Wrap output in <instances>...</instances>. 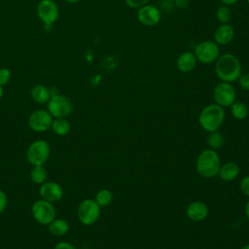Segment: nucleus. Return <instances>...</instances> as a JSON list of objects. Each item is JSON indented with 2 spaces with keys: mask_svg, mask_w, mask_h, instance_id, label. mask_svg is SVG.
<instances>
[{
  "mask_svg": "<svg viewBox=\"0 0 249 249\" xmlns=\"http://www.w3.org/2000/svg\"><path fill=\"white\" fill-rule=\"evenodd\" d=\"M213 98L221 107H230L236 100V91L231 83L220 82L213 89Z\"/></svg>",
  "mask_w": 249,
  "mask_h": 249,
  "instance_id": "1a4fd4ad",
  "label": "nucleus"
},
{
  "mask_svg": "<svg viewBox=\"0 0 249 249\" xmlns=\"http://www.w3.org/2000/svg\"><path fill=\"white\" fill-rule=\"evenodd\" d=\"M213 37V41L218 45H227L232 41L234 29L230 23H222L215 29Z\"/></svg>",
  "mask_w": 249,
  "mask_h": 249,
  "instance_id": "2eb2a0df",
  "label": "nucleus"
},
{
  "mask_svg": "<svg viewBox=\"0 0 249 249\" xmlns=\"http://www.w3.org/2000/svg\"><path fill=\"white\" fill-rule=\"evenodd\" d=\"M37 16L45 25H52L59 16L56 3L53 0H41L37 5Z\"/></svg>",
  "mask_w": 249,
  "mask_h": 249,
  "instance_id": "9b49d317",
  "label": "nucleus"
},
{
  "mask_svg": "<svg viewBox=\"0 0 249 249\" xmlns=\"http://www.w3.org/2000/svg\"><path fill=\"white\" fill-rule=\"evenodd\" d=\"M12 78L11 71L8 68H0V86H5L7 85Z\"/></svg>",
  "mask_w": 249,
  "mask_h": 249,
  "instance_id": "a878e982",
  "label": "nucleus"
},
{
  "mask_svg": "<svg viewBox=\"0 0 249 249\" xmlns=\"http://www.w3.org/2000/svg\"><path fill=\"white\" fill-rule=\"evenodd\" d=\"M7 204H8L7 195L4 191L0 190V214H2L4 212V210L7 207Z\"/></svg>",
  "mask_w": 249,
  "mask_h": 249,
  "instance_id": "c756f323",
  "label": "nucleus"
},
{
  "mask_svg": "<svg viewBox=\"0 0 249 249\" xmlns=\"http://www.w3.org/2000/svg\"><path fill=\"white\" fill-rule=\"evenodd\" d=\"M31 213L34 220L40 225L48 226L55 219L56 211L52 202L43 198L36 200L31 206Z\"/></svg>",
  "mask_w": 249,
  "mask_h": 249,
  "instance_id": "423d86ee",
  "label": "nucleus"
},
{
  "mask_svg": "<svg viewBox=\"0 0 249 249\" xmlns=\"http://www.w3.org/2000/svg\"><path fill=\"white\" fill-rule=\"evenodd\" d=\"M124 2L131 9H139L142 6L149 4L150 0H124Z\"/></svg>",
  "mask_w": 249,
  "mask_h": 249,
  "instance_id": "c85d7f7f",
  "label": "nucleus"
},
{
  "mask_svg": "<svg viewBox=\"0 0 249 249\" xmlns=\"http://www.w3.org/2000/svg\"><path fill=\"white\" fill-rule=\"evenodd\" d=\"M216 18L217 20L222 23H229L231 18V11L229 6L221 5L218 7L216 11Z\"/></svg>",
  "mask_w": 249,
  "mask_h": 249,
  "instance_id": "393cba45",
  "label": "nucleus"
},
{
  "mask_svg": "<svg viewBox=\"0 0 249 249\" xmlns=\"http://www.w3.org/2000/svg\"><path fill=\"white\" fill-rule=\"evenodd\" d=\"M48 171L44 165H35L30 171V179L33 183L41 185L47 181Z\"/></svg>",
  "mask_w": 249,
  "mask_h": 249,
  "instance_id": "4be33fe9",
  "label": "nucleus"
},
{
  "mask_svg": "<svg viewBox=\"0 0 249 249\" xmlns=\"http://www.w3.org/2000/svg\"><path fill=\"white\" fill-rule=\"evenodd\" d=\"M239 189L241 193L249 197V175L244 176L239 182Z\"/></svg>",
  "mask_w": 249,
  "mask_h": 249,
  "instance_id": "cd10ccee",
  "label": "nucleus"
},
{
  "mask_svg": "<svg viewBox=\"0 0 249 249\" xmlns=\"http://www.w3.org/2000/svg\"><path fill=\"white\" fill-rule=\"evenodd\" d=\"M247 2H248V4H249V0H247Z\"/></svg>",
  "mask_w": 249,
  "mask_h": 249,
  "instance_id": "58836bf2",
  "label": "nucleus"
},
{
  "mask_svg": "<svg viewBox=\"0 0 249 249\" xmlns=\"http://www.w3.org/2000/svg\"><path fill=\"white\" fill-rule=\"evenodd\" d=\"M100 206L93 198H86L78 206L77 216L79 221L85 226H91L100 216Z\"/></svg>",
  "mask_w": 249,
  "mask_h": 249,
  "instance_id": "39448f33",
  "label": "nucleus"
},
{
  "mask_svg": "<svg viewBox=\"0 0 249 249\" xmlns=\"http://www.w3.org/2000/svg\"><path fill=\"white\" fill-rule=\"evenodd\" d=\"M197 61L203 64H211L217 60L220 55V48L212 40H205L198 43L194 51Z\"/></svg>",
  "mask_w": 249,
  "mask_h": 249,
  "instance_id": "0eeeda50",
  "label": "nucleus"
},
{
  "mask_svg": "<svg viewBox=\"0 0 249 249\" xmlns=\"http://www.w3.org/2000/svg\"><path fill=\"white\" fill-rule=\"evenodd\" d=\"M2 96H3V87L0 86V99L2 98Z\"/></svg>",
  "mask_w": 249,
  "mask_h": 249,
  "instance_id": "c9c22d12",
  "label": "nucleus"
},
{
  "mask_svg": "<svg viewBox=\"0 0 249 249\" xmlns=\"http://www.w3.org/2000/svg\"><path fill=\"white\" fill-rule=\"evenodd\" d=\"M208 206L203 201H193L186 209L187 217L193 222H201L208 216Z\"/></svg>",
  "mask_w": 249,
  "mask_h": 249,
  "instance_id": "4468645a",
  "label": "nucleus"
},
{
  "mask_svg": "<svg viewBox=\"0 0 249 249\" xmlns=\"http://www.w3.org/2000/svg\"><path fill=\"white\" fill-rule=\"evenodd\" d=\"M51 155V147L44 139L33 141L27 148L26 160L32 165H44Z\"/></svg>",
  "mask_w": 249,
  "mask_h": 249,
  "instance_id": "20e7f679",
  "label": "nucleus"
},
{
  "mask_svg": "<svg viewBox=\"0 0 249 249\" xmlns=\"http://www.w3.org/2000/svg\"><path fill=\"white\" fill-rule=\"evenodd\" d=\"M225 120V110L216 103L206 105L199 113L198 123L203 130L209 132L217 131Z\"/></svg>",
  "mask_w": 249,
  "mask_h": 249,
  "instance_id": "7ed1b4c3",
  "label": "nucleus"
},
{
  "mask_svg": "<svg viewBox=\"0 0 249 249\" xmlns=\"http://www.w3.org/2000/svg\"><path fill=\"white\" fill-rule=\"evenodd\" d=\"M231 116L238 120V121H242L244 119L247 118L248 116V108L246 106L245 103L241 102V101H234L231 106Z\"/></svg>",
  "mask_w": 249,
  "mask_h": 249,
  "instance_id": "412c9836",
  "label": "nucleus"
},
{
  "mask_svg": "<svg viewBox=\"0 0 249 249\" xmlns=\"http://www.w3.org/2000/svg\"><path fill=\"white\" fill-rule=\"evenodd\" d=\"M94 200L100 207H106L112 203L113 194L108 189H101L96 193Z\"/></svg>",
  "mask_w": 249,
  "mask_h": 249,
  "instance_id": "5701e85b",
  "label": "nucleus"
},
{
  "mask_svg": "<svg viewBox=\"0 0 249 249\" xmlns=\"http://www.w3.org/2000/svg\"><path fill=\"white\" fill-rule=\"evenodd\" d=\"M244 212H245V216H246V218L249 220V199L247 200V202H246V204H245Z\"/></svg>",
  "mask_w": 249,
  "mask_h": 249,
  "instance_id": "72a5a7b5",
  "label": "nucleus"
},
{
  "mask_svg": "<svg viewBox=\"0 0 249 249\" xmlns=\"http://www.w3.org/2000/svg\"><path fill=\"white\" fill-rule=\"evenodd\" d=\"M242 67L239 59L232 53L220 54L215 61V73L221 82L232 83L241 75Z\"/></svg>",
  "mask_w": 249,
  "mask_h": 249,
  "instance_id": "f257e3e1",
  "label": "nucleus"
},
{
  "mask_svg": "<svg viewBox=\"0 0 249 249\" xmlns=\"http://www.w3.org/2000/svg\"><path fill=\"white\" fill-rule=\"evenodd\" d=\"M239 174V166L233 161H227L221 164L218 176L225 182H231L234 180Z\"/></svg>",
  "mask_w": 249,
  "mask_h": 249,
  "instance_id": "f3484780",
  "label": "nucleus"
},
{
  "mask_svg": "<svg viewBox=\"0 0 249 249\" xmlns=\"http://www.w3.org/2000/svg\"><path fill=\"white\" fill-rule=\"evenodd\" d=\"M239 0H221V2L223 3V5H226V6H232L234 4H236Z\"/></svg>",
  "mask_w": 249,
  "mask_h": 249,
  "instance_id": "473e14b6",
  "label": "nucleus"
},
{
  "mask_svg": "<svg viewBox=\"0 0 249 249\" xmlns=\"http://www.w3.org/2000/svg\"><path fill=\"white\" fill-rule=\"evenodd\" d=\"M69 224L65 219H54L49 225V231L56 236H62L69 231Z\"/></svg>",
  "mask_w": 249,
  "mask_h": 249,
  "instance_id": "6ab92c4d",
  "label": "nucleus"
},
{
  "mask_svg": "<svg viewBox=\"0 0 249 249\" xmlns=\"http://www.w3.org/2000/svg\"><path fill=\"white\" fill-rule=\"evenodd\" d=\"M47 110L54 119L66 118L72 113L73 105L67 96L57 93L51 96L47 103Z\"/></svg>",
  "mask_w": 249,
  "mask_h": 249,
  "instance_id": "6e6552de",
  "label": "nucleus"
},
{
  "mask_svg": "<svg viewBox=\"0 0 249 249\" xmlns=\"http://www.w3.org/2000/svg\"><path fill=\"white\" fill-rule=\"evenodd\" d=\"M173 2L175 3V5L178 9H186L189 5L188 0H174Z\"/></svg>",
  "mask_w": 249,
  "mask_h": 249,
  "instance_id": "2f4dec72",
  "label": "nucleus"
},
{
  "mask_svg": "<svg viewBox=\"0 0 249 249\" xmlns=\"http://www.w3.org/2000/svg\"><path fill=\"white\" fill-rule=\"evenodd\" d=\"M240 249H249V243H247V244H245V245H243Z\"/></svg>",
  "mask_w": 249,
  "mask_h": 249,
  "instance_id": "e433bc0d",
  "label": "nucleus"
},
{
  "mask_svg": "<svg viewBox=\"0 0 249 249\" xmlns=\"http://www.w3.org/2000/svg\"><path fill=\"white\" fill-rule=\"evenodd\" d=\"M53 249H76V248L74 245H72L67 241H60L54 245Z\"/></svg>",
  "mask_w": 249,
  "mask_h": 249,
  "instance_id": "7c9ffc66",
  "label": "nucleus"
},
{
  "mask_svg": "<svg viewBox=\"0 0 249 249\" xmlns=\"http://www.w3.org/2000/svg\"><path fill=\"white\" fill-rule=\"evenodd\" d=\"M207 144L210 149H213V150L220 149L224 144V137L222 133H220L218 130L209 132V135L207 137Z\"/></svg>",
  "mask_w": 249,
  "mask_h": 249,
  "instance_id": "b1692460",
  "label": "nucleus"
},
{
  "mask_svg": "<svg viewBox=\"0 0 249 249\" xmlns=\"http://www.w3.org/2000/svg\"><path fill=\"white\" fill-rule=\"evenodd\" d=\"M221 160L216 150L205 149L201 151L196 161V169L199 176L203 178H213L218 176Z\"/></svg>",
  "mask_w": 249,
  "mask_h": 249,
  "instance_id": "f03ea898",
  "label": "nucleus"
},
{
  "mask_svg": "<svg viewBox=\"0 0 249 249\" xmlns=\"http://www.w3.org/2000/svg\"><path fill=\"white\" fill-rule=\"evenodd\" d=\"M31 98L38 104H46L51 98V89L45 85H35L30 90Z\"/></svg>",
  "mask_w": 249,
  "mask_h": 249,
  "instance_id": "a211bd4d",
  "label": "nucleus"
},
{
  "mask_svg": "<svg viewBox=\"0 0 249 249\" xmlns=\"http://www.w3.org/2000/svg\"><path fill=\"white\" fill-rule=\"evenodd\" d=\"M197 59L194 52L186 51L181 53L176 59V66L180 72L189 73L193 71L196 65Z\"/></svg>",
  "mask_w": 249,
  "mask_h": 249,
  "instance_id": "dca6fc26",
  "label": "nucleus"
},
{
  "mask_svg": "<svg viewBox=\"0 0 249 249\" xmlns=\"http://www.w3.org/2000/svg\"><path fill=\"white\" fill-rule=\"evenodd\" d=\"M237 83L242 89L249 90V73H241V75L237 79Z\"/></svg>",
  "mask_w": 249,
  "mask_h": 249,
  "instance_id": "bb28decb",
  "label": "nucleus"
},
{
  "mask_svg": "<svg viewBox=\"0 0 249 249\" xmlns=\"http://www.w3.org/2000/svg\"><path fill=\"white\" fill-rule=\"evenodd\" d=\"M160 11L154 5L146 4L137 9V19L144 26H155L160 21Z\"/></svg>",
  "mask_w": 249,
  "mask_h": 249,
  "instance_id": "f8f14e48",
  "label": "nucleus"
},
{
  "mask_svg": "<svg viewBox=\"0 0 249 249\" xmlns=\"http://www.w3.org/2000/svg\"><path fill=\"white\" fill-rule=\"evenodd\" d=\"M64 1L67 3H70V4H76V3L80 2L81 0H64Z\"/></svg>",
  "mask_w": 249,
  "mask_h": 249,
  "instance_id": "f704fd0d",
  "label": "nucleus"
},
{
  "mask_svg": "<svg viewBox=\"0 0 249 249\" xmlns=\"http://www.w3.org/2000/svg\"><path fill=\"white\" fill-rule=\"evenodd\" d=\"M39 194L41 198L50 201L56 202L60 200L63 196V189L62 187L53 181H46L41 184L39 189Z\"/></svg>",
  "mask_w": 249,
  "mask_h": 249,
  "instance_id": "ddd939ff",
  "label": "nucleus"
},
{
  "mask_svg": "<svg viewBox=\"0 0 249 249\" xmlns=\"http://www.w3.org/2000/svg\"><path fill=\"white\" fill-rule=\"evenodd\" d=\"M51 128L55 134L59 136H65L70 132L71 125L66 118H55L53 120Z\"/></svg>",
  "mask_w": 249,
  "mask_h": 249,
  "instance_id": "aec40b11",
  "label": "nucleus"
},
{
  "mask_svg": "<svg viewBox=\"0 0 249 249\" xmlns=\"http://www.w3.org/2000/svg\"><path fill=\"white\" fill-rule=\"evenodd\" d=\"M53 118L48 110L38 109L33 111L28 117V126L36 132L47 131L52 126Z\"/></svg>",
  "mask_w": 249,
  "mask_h": 249,
  "instance_id": "9d476101",
  "label": "nucleus"
},
{
  "mask_svg": "<svg viewBox=\"0 0 249 249\" xmlns=\"http://www.w3.org/2000/svg\"><path fill=\"white\" fill-rule=\"evenodd\" d=\"M167 1H170V2H173L174 0H167Z\"/></svg>",
  "mask_w": 249,
  "mask_h": 249,
  "instance_id": "4c0bfd02",
  "label": "nucleus"
}]
</instances>
